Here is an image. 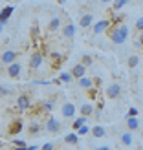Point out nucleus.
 <instances>
[{"mask_svg": "<svg viewBox=\"0 0 143 150\" xmlns=\"http://www.w3.org/2000/svg\"><path fill=\"white\" fill-rule=\"evenodd\" d=\"M129 35H130L129 26H125V24H121V22H119V24H116V26L108 31V39L112 40V44H116V46H121V44L127 42Z\"/></svg>", "mask_w": 143, "mask_h": 150, "instance_id": "nucleus-1", "label": "nucleus"}, {"mask_svg": "<svg viewBox=\"0 0 143 150\" xmlns=\"http://www.w3.org/2000/svg\"><path fill=\"white\" fill-rule=\"evenodd\" d=\"M28 66H29V70H31V73L33 71H41V68L44 66V55L41 53V51H33V53L29 55Z\"/></svg>", "mask_w": 143, "mask_h": 150, "instance_id": "nucleus-2", "label": "nucleus"}, {"mask_svg": "<svg viewBox=\"0 0 143 150\" xmlns=\"http://www.w3.org/2000/svg\"><path fill=\"white\" fill-rule=\"evenodd\" d=\"M110 26H112V20H108V18L97 20V22H94V26H92V35H101V33L107 31V29H110Z\"/></svg>", "mask_w": 143, "mask_h": 150, "instance_id": "nucleus-3", "label": "nucleus"}, {"mask_svg": "<svg viewBox=\"0 0 143 150\" xmlns=\"http://www.w3.org/2000/svg\"><path fill=\"white\" fill-rule=\"evenodd\" d=\"M61 31H63V39L73 40V37H75V26H73V22L70 18H66V22H64L63 28H61Z\"/></svg>", "mask_w": 143, "mask_h": 150, "instance_id": "nucleus-4", "label": "nucleus"}, {"mask_svg": "<svg viewBox=\"0 0 143 150\" xmlns=\"http://www.w3.org/2000/svg\"><path fill=\"white\" fill-rule=\"evenodd\" d=\"M61 128H63V123L55 117H48L46 123H44V130H48L50 134H57Z\"/></svg>", "mask_w": 143, "mask_h": 150, "instance_id": "nucleus-5", "label": "nucleus"}, {"mask_svg": "<svg viewBox=\"0 0 143 150\" xmlns=\"http://www.w3.org/2000/svg\"><path fill=\"white\" fill-rule=\"evenodd\" d=\"M121 84H119V82H110V84L107 86V97L108 99H117V97H121Z\"/></svg>", "mask_w": 143, "mask_h": 150, "instance_id": "nucleus-6", "label": "nucleus"}, {"mask_svg": "<svg viewBox=\"0 0 143 150\" xmlns=\"http://www.w3.org/2000/svg\"><path fill=\"white\" fill-rule=\"evenodd\" d=\"M61 114L64 119H73L75 114H77V108H75V104L73 103H63V106H61Z\"/></svg>", "mask_w": 143, "mask_h": 150, "instance_id": "nucleus-7", "label": "nucleus"}, {"mask_svg": "<svg viewBox=\"0 0 143 150\" xmlns=\"http://www.w3.org/2000/svg\"><path fill=\"white\" fill-rule=\"evenodd\" d=\"M90 26H94V13L92 11H86L79 17V28L81 29H88Z\"/></svg>", "mask_w": 143, "mask_h": 150, "instance_id": "nucleus-8", "label": "nucleus"}, {"mask_svg": "<svg viewBox=\"0 0 143 150\" xmlns=\"http://www.w3.org/2000/svg\"><path fill=\"white\" fill-rule=\"evenodd\" d=\"M18 51H15V50H4L2 51V64L4 66H9L11 62H15L18 59Z\"/></svg>", "mask_w": 143, "mask_h": 150, "instance_id": "nucleus-9", "label": "nucleus"}, {"mask_svg": "<svg viewBox=\"0 0 143 150\" xmlns=\"http://www.w3.org/2000/svg\"><path fill=\"white\" fill-rule=\"evenodd\" d=\"M13 11H15L13 6H4L2 7V11H0V26H2V29H4V26H7V22H9V17L13 15Z\"/></svg>", "mask_w": 143, "mask_h": 150, "instance_id": "nucleus-10", "label": "nucleus"}, {"mask_svg": "<svg viewBox=\"0 0 143 150\" xmlns=\"http://www.w3.org/2000/svg\"><path fill=\"white\" fill-rule=\"evenodd\" d=\"M61 28H63V18L59 17V15H55V17L50 18V22H48V33H57Z\"/></svg>", "mask_w": 143, "mask_h": 150, "instance_id": "nucleus-11", "label": "nucleus"}, {"mask_svg": "<svg viewBox=\"0 0 143 150\" xmlns=\"http://www.w3.org/2000/svg\"><path fill=\"white\" fill-rule=\"evenodd\" d=\"M20 73H22V66L20 62H11L9 66H7V77H11V79H18L20 77Z\"/></svg>", "mask_w": 143, "mask_h": 150, "instance_id": "nucleus-12", "label": "nucleus"}, {"mask_svg": "<svg viewBox=\"0 0 143 150\" xmlns=\"http://www.w3.org/2000/svg\"><path fill=\"white\" fill-rule=\"evenodd\" d=\"M48 61H50V66H51V68H55V70H57L59 66L64 62V59H63L61 53H50V55H48Z\"/></svg>", "mask_w": 143, "mask_h": 150, "instance_id": "nucleus-13", "label": "nucleus"}, {"mask_svg": "<svg viewBox=\"0 0 143 150\" xmlns=\"http://www.w3.org/2000/svg\"><path fill=\"white\" fill-rule=\"evenodd\" d=\"M92 137H95V139H103L105 136H107V126H103V125H95V126H92Z\"/></svg>", "mask_w": 143, "mask_h": 150, "instance_id": "nucleus-14", "label": "nucleus"}, {"mask_svg": "<svg viewBox=\"0 0 143 150\" xmlns=\"http://www.w3.org/2000/svg\"><path fill=\"white\" fill-rule=\"evenodd\" d=\"M94 79H90V77H86V75H85V77H81V79H77V86L81 88V90H90V88H94L95 84H94Z\"/></svg>", "mask_w": 143, "mask_h": 150, "instance_id": "nucleus-15", "label": "nucleus"}, {"mask_svg": "<svg viewBox=\"0 0 143 150\" xmlns=\"http://www.w3.org/2000/svg\"><path fill=\"white\" fill-rule=\"evenodd\" d=\"M17 106L18 110H29V106H31V99H29L28 95H18V99H17Z\"/></svg>", "mask_w": 143, "mask_h": 150, "instance_id": "nucleus-16", "label": "nucleus"}, {"mask_svg": "<svg viewBox=\"0 0 143 150\" xmlns=\"http://www.w3.org/2000/svg\"><path fill=\"white\" fill-rule=\"evenodd\" d=\"M95 112V106L92 103H83L81 108H79V114L81 115H86V117H92V114Z\"/></svg>", "mask_w": 143, "mask_h": 150, "instance_id": "nucleus-17", "label": "nucleus"}, {"mask_svg": "<svg viewBox=\"0 0 143 150\" xmlns=\"http://www.w3.org/2000/svg\"><path fill=\"white\" fill-rule=\"evenodd\" d=\"M127 130H130V132H136L141 128V125H139V119L138 117H127Z\"/></svg>", "mask_w": 143, "mask_h": 150, "instance_id": "nucleus-18", "label": "nucleus"}, {"mask_svg": "<svg viewBox=\"0 0 143 150\" xmlns=\"http://www.w3.org/2000/svg\"><path fill=\"white\" fill-rule=\"evenodd\" d=\"M119 141H121V145L123 146H132L134 145V136H132V132H123L121 136H119Z\"/></svg>", "mask_w": 143, "mask_h": 150, "instance_id": "nucleus-19", "label": "nucleus"}, {"mask_svg": "<svg viewBox=\"0 0 143 150\" xmlns=\"http://www.w3.org/2000/svg\"><path fill=\"white\" fill-rule=\"evenodd\" d=\"M70 71L73 73V77H75V79H81V77H85V75H86V66L83 64V62H81V64H75Z\"/></svg>", "mask_w": 143, "mask_h": 150, "instance_id": "nucleus-20", "label": "nucleus"}, {"mask_svg": "<svg viewBox=\"0 0 143 150\" xmlns=\"http://www.w3.org/2000/svg\"><path fill=\"white\" fill-rule=\"evenodd\" d=\"M79 137H81V136L73 130L72 134H66V136H64V143L70 145V146H75V145H79Z\"/></svg>", "mask_w": 143, "mask_h": 150, "instance_id": "nucleus-21", "label": "nucleus"}, {"mask_svg": "<svg viewBox=\"0 0 143 150\" xmlns=\"http://www.w3.org/2000/svg\"><path fill=\"white\" fill-rule=\"evenodd\" d=\"M24 130V125H22V121H13L11 125H9V128H7V132L11 134V136H15V134H18V132H22Z\"/></svg>", "mask_w": 143, "mask_h": 150, "instance_id": "nucleus-22", "label": "nucleus"}, {"mask_svg": "<svg viewBox=\"0 0 143 150\" xmlns=\"http://www.w3.org/2000/svg\"><path fill=\"white\" fill-rule=\"evenodd\" d=\"M138 64H139V55L138 53L129 55V59H127V66H129L130 70H134V68H138Z\"/></svg>", "mask_w": 143, "mask_h": 150, "instance_id": "nucleus-23", "label": "nucleus"}, {"mask_svg": "<svg viewBox=\"0 0 143 150\" xmlns=\"http://www.w3.org/2000/svg\"><path fill=\"white\" fill-rule=\"evenodd\" d=\"M86 119H88L86 115H81V117H77V119H73V123H72V130L77 132L83 125H86Z\"/></svg>", "mask_w": 143, "mask_h": 150, "instance_id": "nucleus-24", "label": "nucleus"}, {"mask_svg": "<svg viewBox=\"0 0 143 150\" xmlns=\"http://www.w3.org/2000/svg\"><path fill=\"white\" fill-rule=\"evenodd\" d=\"M59 79H61L63 82H66V84H70V82H72L75 77H73V73H72V71H63L61 75H59Z\"/></svg>", "mask_w": 143, "mask_h": 150, "instance_id": "nucleus-25", "label": "nucleus"}, {"mask_svg": "<svg viewBox=\"0 0 143 150\" xmlns=\"http://www.w3.org/2000/svg\"><path fill=\"white\" fill-rule=\"evenodd\" d=\"M127 4H129V0H114V2H112V9L119 11V9H123Z\"/></svg>", "mask_w": 143, "mask_h": 150, "instance_id": "nucleus-26", "label": "nucleus"}, {"mask_svg": "<svg viewBox=\"0 0 143 150\" xmlns=\"http://www.w3.org/2000/svg\"><path fill=\"white\" fill-rule=\"evenodd\" d=\"M28 132L31 134V136H37V134L41 132V125L39 123H31V125L28 126Z\"/></svg>", "mask_w": 143, "mask_h": 150, "instance_id": "nucleus-27", "label": "nucleus"}, {"mask_svg": "<svg viewBox=\"0 0 143 150\" xmlns=\"http://www.w3.org/2000/svg\"><path fill=\"white\" fill-rule=\"evenodd\" d=\"M11 143H13V146H15V148H22V150H26V148H28L26 141H22V139H13Z\"/></svg>", "mask_w": 143, "mask_h": 150, "instance_id": "nucleus-28", "label": "nucleus"}, {"mask_svg": "<svg viewBox=\"0 0 143 150\" xmlns=\"http://www.w3.org/2000/svg\"><path fill=\"white\" fill-rule=\"evenodd\" d=\"M81 62L88 68V66H92V64H94V57H92V55H83V61H81Z\"/></svg>", "mask_w": 143, "mask_h": 150, "instance_id": "nucleus-29", "label": "nucleus"}, {"mask_svg": "<svg viewBox=\"0 0 143 150\" xmlns=\"http://www.w3.org/2000/svg\"><path fill=\"white\" fill-rule=\"evenodd\" d=\"M53 106H55V101L51 99V101H46V103L42 104V110L44 112H51V110H53Z\"/></svg>", "mask_w": 143, "mask_h": 150, "instance_id": "nucleus-30", "label": "nucleus"}, {"mask_svg": "<svg viewBox=\"0 0 143 150\" xmlns=\"http://www.w3.org/2000/svg\"><path fill=\"white\" fill-rule=\"evenodd\" d=\"M90 132H92V128H90L88 125H83L81 128L77 130V134H79V136H86V134H90Z\"/></svg>", "mask_w": 143, "mask_h": 150, "instance_id": "nucleus-31", "label": "nucleus"}, {"mask_svg": "<svg viewBox=\"0 0 143 150\" xmlns=\"http://www.w3.org/2000/svg\"><path fill=\"white\" fill-rule=\"evenodd\" d=\"M134 28H136V31H143V17L136 18V24H134Z\"/></svg>", "mask_w": 143, "mask_h": 150, "instance_id": "nucleus-32", "label": "nucleus"}, {"mask_svg": "<svg viewBox=\"0 0 143 150\" xmlns=\"http://www.w3.org/2000/svg\"><path fill=\"white\" fill-rule=\"evenodd\" d=\"M138 114H139V110L138 108H129V112H127V117H138Z\"/></svg>", "mask_w": 143, "mask_h": 150, "instance_id": "nucleus-33", "label": "nucleus"}, {"mask_svg": "<svg viewBox=\"0 0 143 150\" xmlns=\"http://www.w3.org/2000/svg\"><path fill=\"white\" fill-rule=\"evenodd\" d=\"M0 95H2V99H4V97H7V95H9V90H7L4 84H2V88H0Z\"/></svg>", "mask_w": 143, "mask_h": 150, "instance_id": "nucleus-34", "label": "nucleus"}, {"mask_svg": "<svg viewBox=\"0 0 143 150\" xmlns=\"http://www.w3.org/2000/svg\"><path fill=\"white\" fill-rule=\"evenodd\" d=\"M33 84H39V86H48L50 81H33Z\"/></svg>", "mask_w": 143, "mask_h": 150, "instance_id": "nucleus-35", "label": "nucleus"}, {"mask_svg": "<svg viewBox=\"0 0 143 150\" xmlns=\"http://www.w3.org/2000/svg\"><path fill=\"white\" fill-rule=\"evenodd\" d=\"M41 148H42V150H53V143H44Z\"/></svg>", "mask_w": 143, "mask_h": 150, "instance_id": "nucleus-36", "label": "nucleus"}, {"mask_svg": "<svg viewBox=\"0 0 143 150\" xmlns=\"http://www.w3.org/2000/svg\"><path fill=\"white\" fill-rule=\"evenodd\" d=\"M37 148H39L37 145H28V148H26V150H37Z\"/></svg>", "mask_w": 143, "mask_h": 150, "instance_id": "nucleus-37", "label": "nucleus"}, {"mask_svg": "<svg viewBox=\"0 0 143 150\" xmlns=\"http://www.w3.org/2000/svg\"><path fill=\"white\" fill-rule=\"evenodd\" d=\"M99 2H101V4H112L114 0H99Z\"/></svg>", "mask_w": 143, "mask_h": 150, "instance_id": "nucleus-38", "label": "nucleus"}, {"mask_svg": "<svg viewBox=\"0 0 143 150\" xmlns=\"http://www.w3.org/2000/svg\"><path fill=\"white\" fill-rule=\"evenodd\" d=\"M139 40L143 42V31H139Z\"/></svg>", "mask_w": 143, "mask_h": 150, "instance_id": "nucleus-39", "label": "nucleus"}, {"mask_svg": "<svg viewBox=\"0 0 143 150\" xmlns=\"http://www.w3.org/2000/svg\"><path fill=\"white\" fill-rule=\"evenodd\" d=\"M57 2H59V4H64V2H66V0H57Z\"/></svg>", "mask_w": 143, "mask_h": 150, "instance_id": "nucleus-40", "label": "nucleus"}, {"mask_svg": "<svg viewBox=\"0 0 143 150\" xmlns=\"http://www.w3.org/2000/svg\"><path fill=\"white\" fill-rule=\"evenodd\" d=\"M141 139H143V130H141Z\"/></svg>", "mask_w": 143, "mask_h": 150, "instance_id": "nucleus-41", "label": "nucleus"}]
</instances>
